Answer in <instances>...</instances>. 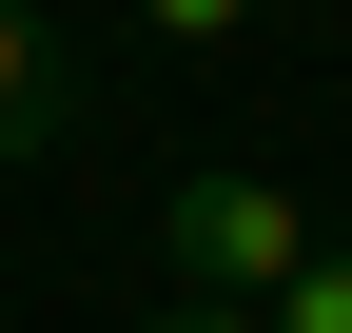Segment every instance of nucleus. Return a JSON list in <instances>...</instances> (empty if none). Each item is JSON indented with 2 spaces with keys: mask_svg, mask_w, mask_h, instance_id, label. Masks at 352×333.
<instances>
[{
  "mask_svg": "<svg viewBox=\"0 0 352 333\" xmlns=\"http://www.w3.org/2000/svg\"><path fill=\"white\" fill-rule=\"evenodd\" d=\"M157 255H176V294L274 314L294 275H314V216H294L274 177H235V157H215V177H176V196H157Z\"/></svg>",
  "mask_w": 352,
  "mask_h": 333,
  "instance_id": "f257e3e1",
  "label": "nucleus"
},
{
  "mask_svg": "<svg viewBox=\"0 0 352 333\" xmlns=\"http://www.w3.org/2000/svg\"><path fill=\"white\" fill-rule=\"evenodd\" d=\"M59 118H78V59L0 0V157H59Z\"/></svg>",
  "mask_w": 352,
  "mask_h": 333,
  "instance_id": "f03ea898",
  "label": "nucleus"
},
{
  "mask_svg": "<svg viewBox=\"0 0 352 333\" xmlns=\"http://www.w3.org/2000/svg\"><path fill=\"white\" fill-rule=\"evenodd\" d=\"M274 0H138V39H176V59H215V39H254Z\"/></svg>",
  "mask_w": 352,
  "mask_h": 333,
  "instance_id": "7ed1b4c3",
  "label": "nucleus"
},
{
  "mask_svg": "<svg viewBox=\"0 0 352 333\" xmlns=\"http://www.w3.org/2000/svg\"><path fill=\"white\" fill-rule=\"evenodd\" d=\"M274 333H352V235H314V275L274 294Z\"/></svg>",
  "mask_w": 352,
  "mask_h": 333,
  "instance_id": "20e7f679",
  "label": "nucleus"
},
{
  "mask_svg": "<svg viewBox=\"0 0 352 333\" xmlns=\"http://www.w3.org/2000/svg\"><path fill=\"white\" fill-rule=\"evenodd\" d=\"M138 333H274V314H215V294H157Z\"/></svg>",
  "mask_w": 352,
  "mask_h": 333,
  "instance_id": "39448f33",
  "label": "nucleus"
}]
</instances>
